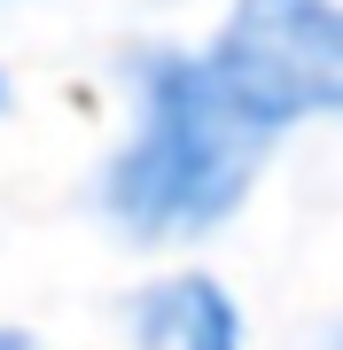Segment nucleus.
Returning a JSON list of instances; mask_svg holds the SVG:
<instances>
[{"instance_id":"1","label":"nucleus","mask_w":343,"mask_h":350,"mask_svg":"<svg viewBox=\"0 0 343 350\" xmlns=\"http://www.w3.org/2000/svg\"><path fill=\"white\" fill-rule=\"evenodd\" d=\"M133 86L140 117L102 179V202L133 241H195L242 211L273 125L211 70V55H149Z\"/></svg>"},{"instance_id":"2","label":"nucleus","mask_w":343,"mask_h":350,"mask_svg":"<svg viewBox=\"0 0 343 350\" xmlns=\"http://www.w3.org/2000/svg\"><path fill=\"white\" fill-rule=\"evenodd\" d=\"M211 70L273 133L296 117H343V0H234Z\"/></svg>"},{"instance_id":"3","label":"nucleus","mask_w":343,"mask_h":350,"mask_svg":"<svg viewBox=\"0 0 343 350\" xmlns=\"http://www.w3.org/2000/svg\"><path fill=\"white\" fill-rule=\"evenodd\" d=\"M133 342L140 350H242V312L211 273H172V280L140 288Z\"/></svg>"},{"instance_id":"4","label":"nucleus","mask_w":343,"mask_h":350,"mask_svg":"<svg viewBox=\"0 0 343 350\" xmlns=\"http://www.w3.org/2000/svg\"><path fill=\"white\" fill-rule=\"evenodd\" d=\"M0 350H39V342L24 335V327H0Z\"/></svg>"},{"instance_id":"5","label":"nucleus","mask_w":343,"mask_h":350,"mask_svg":"<svg viewBox=\"0 0 343 350\" xmlns=\"http://www.w3.org/2000/svg\"><path fill=\"white\" fill-rule=\"evenodd\" d=\"M0 101H8V86H0Z\"/></svg>"}]
</instances>
